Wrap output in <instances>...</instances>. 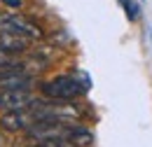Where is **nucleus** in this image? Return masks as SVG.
<instances>
[{"mask_svg":"<svg viewBox=\"0 0 152 147\" xmlns=\"http://www.w3.org/2000/svg\"><path fill=\"white\" fill-rule=\"evenodd\" d=\"M40 91L45 93L47 98H52V100L68 103V100H73L77 96H82V93L87 91V87L82 82H77L75 77H70V75H58V77L49 79V82H42Z\"/></svg>","mask_w":152,"mask_h":147,"instance_id":"f257e3e1","label":"nucleus"},{"mask_svg":"<svg viewBox=\"0 0 152 147\" xmlns=\"http://www.w3.org/2000/svg\"><path fill=\"white\" fill-rule=\"evenodd\" d=\"M38 122V114L33 108H23V110H7L0 117V126L10 133H17V131H26L28 126H33Z\"/></svg>","mask_w":152,"mask_h":147,"instance_id":"f03ea898","label":"nucleus"},{"mask_svg":"<svg viewBox=\"0 0 152 147\" xmlns=\"http://www.w3.org/2000/svg\"><path fill=\"white\" fill-rule=\"evenodd\" d=\"M38 100L31 96L28 89H0V108L7 110H23V108H33Z\"/></svg>","mask_w":152,"mask_h":147,"instance_id":"7ed1b4c3","label":"nucleus"},{"mask_svg":"<svg viewBox=\"0 0 152 147\" xmlns=\"http://www.w3.org/2000/svg\"><path fill=\"white\" fill-rule=\"evenodd\" d=\"M2 28L14 31V33H19V35H26L28 40H40V37H42L40 26H35L31 19L21 17V14H7L5 21H2Z\"/></svg>","mask_w":152,"mask_h":147,"instance_id":"20e7f679","label":"nucleus"},{"mask_svg":"<svg viewBox=\"0 0 152 147\" xmlns=\"http://www.w3.org/2000/svg\"><path fill=\"white\" fill-rule=\"evenodd\" d=\"M31 44V40L26 35H19L14 31H7V28H0V49L10 52V54H19V52H26Z\"/></svg>","mask_w":152,"mask_h":147,"instance_id":"39448f33","label":"nucleus"},{"mask_svg":"<svg viewBox=\"0 0 152 147\" xmlns=\"http://www.w3.org/2000/svg\"><path fill=\"white\" fill-rule=\"evenodd\" d=\"M63 140L70 143V145H75V147H84V145H89V143L94 140V135H91V131L84 129V126H73V124H68Z\"/></svg>","mask_w":152,"mask_h":147,"instance_id":"423d86ee","label":"nucleus"},{"mask_svg":"<svg viewBox=\"0 0 152 147\" xmlns=\"http://www.w3.org/2000/svg\"><path fill=\"white\" fill-rule=\"evenodd\" d=\"M119 5L124 7L129 21H136V19H138V14H140V5H138L136 0H119Z\"/></svg>","mask_w":152,"mask_h":147,"instance_id":"0eeeda50","label":"nucleus"},{"mask_svg":"<svg viewBox=\"0 0 152 147\" xmlns=\"http://www.w3.org/2000/svg\"><path fill=\"white\" fill-rule=\"evenodd\" d=\"M5 63H14V61H12V54H10V52L0 49V65H5Z\"/></svg>","mask_w":152,"mask_h":147,"instance_id":"6e6552de","label":"nucleus"},{"mask_svg":"<svg viewBox=\"0 0 152 147\" xmlns=\"http://www.w3.org/2000/svg\"><path fill=\"white\" fill-rule=\"evenodd\" d=\"M58 143H61V140H42V143L31 145V147H58Z\"/></svg>","mask_w":152,"mask_h":147,"instance_id":"1a4fd4ad","label":"nucleus"},{"mask_svg":"<svg viewBox=\"0 0 152 147\" xmlns=\"http://www.w3.org/2000/svg\"><path fill=\"white\" fill-rule=\"evenodd\" d=\"M14 65H17V61H14V63H5V65H0V75H5L10 68H14Z\"/></svg>","mask_w":152,"mask_h":147,"instance_id":"9d476101","label":"nucleus"},{"mask_svg":"<svg viewBox=\"0 0 152 147\" xmlns=\"http://www.w3.org/2000/svg\"><path fill=\"white\" fill-rule=\"evenodd\" d=\"M7 7H21V0H2Z\"/></svg>","mask_w":152,"mask_h":147,"instance_id":"9b49d317","label":"nucleus"},{"mask_svg":"<svg viewBox=\"0 0 152 147\" xmlns=\"http://www.w3.org/2000/svg\"><path fill=\"white\" fill-rule=\"evenodd\" d=\"M5 17H7V14H0V28H2V21H5Z\"/></svg>","mask_w":152,"mask_h":147,"instance_id":"f8f14e48","label":"nucleus"},{"mask_svg":"<svg viewBox=\"0 0 152 147\" xmlns=\"http://www.w3.org/2000/svg\"><path fill=\"white\" fill-rule=\"evenodd\" d=\"M0 147H2V138H0Z\"/></svg>","mask_w":152,"mask_h":147,"instance_id":"ddd939ff","label":"nucleus"}]
</instances>
